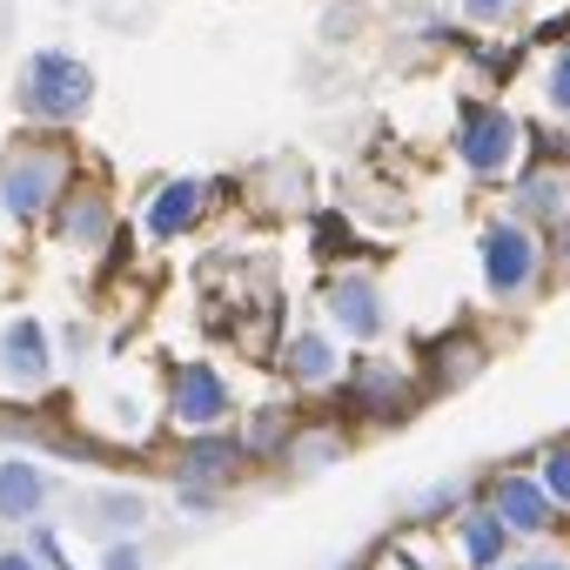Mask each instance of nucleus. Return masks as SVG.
I'll use <instances>...</instances> for the list:
<instances>
[{"mask_svg": "<svg viewBox=\"0 0 570 570\" xmlns=\"http://www.w3.org/2000/svg\"><path fill=\"white\" fill-rule=\"evenodd\" d=\"M0 35H8V0H0Z\"/></svg>", "mask_w": 570, "mask_h": 570, "instance_id": "obj_27", "label": "nucleus"}, {"mask_svg": "<svg viewBox=\"0 0 570 570\" xmlns=\"http://www.w3.org/2000/svg\"><path fill=\"white\" fill-rule=\"evenodd\" d=\"M168 416H175L188 436L222 430V416H228V383H222L208 363H181L175 383H168Z\"/></svg>", "mask_w": 570, "mask_h": 570, "instance_id": "obj_5", "label": "nucleus"}, {"mask_svg": "<svg viewBox=\"0 0 570 570\" xmlns=\"http://www.w3.org/2000/svg\"><path fill=\"white\" fill-rule=\"evenodd\" d=\"M476 370V343H450V350H436V383H456V376H470Z\"/></svg>", "mask_w": 570, "mask_h": 570, "instance_id": "obj_19", "label": "nucleus"}, {"mask_svg": "<svg viewBox=\"0 0 570 570\" xmlns=\"http://www.w3.org/2000/svg\"><path fill=\"white\" fill-rule=\"evenodd\" d=\"M510 570H570V563H557V557H523V563H510Z\"/></svg>", "mask_w": 570, "mask_h": 570, "instance_id": "obj_26", "label": "nucleus"}, {"mask_svg": "<svg viewBox=\"0 0 570 570\" xmlns=\"http://www.w3.org/2000/svg\"><path fill=\"white\" fill-rule=\"evenodd\" d=\"M68 188V155L61 141H21L8 161H0V202H8V215H48Z\"/></svg>", "mask_w": 570, "mask_h": 570, "instance_id": "obj_2", "label": "nucleus"}, {"mask_svg": "<svg viewBox=\"0 0 570 570\" xmlns=\"http://www.w3.org/2000/svg\"><path fill=\"white\" fill-rule=\"evenodd\" d=\"M517 208H523V215H543V222H563V215H570V181L550 175V168H543V175H523V181H517Z\"/></svg>", "mask_w": 570, "mask_h": 570, "instance_id": "obj_16", "label": "nucleus"}, {"mask_svg": "<svg viewBox=\"0 0 570 570\" xmlns=\"http://www.w3.org/2000/svg\"><path fill=\"white\" fill-rule=\"evenodd\" d=\"M282 370H289L296 383H330L336 376V343L316 336V330H296L289 343H282Z\"/></svg>", "mask_w": 570, "mask_h": 570, "instance_id": "obj_14", "label": "nucleus"}, {"mask_svg": "<svg viewBox=\"0 0 570 570\" xmlns=\"http://www.w3.org/2000/svg\"><path fill=\"white\" fill-rule=\"evenodd\" d=\"M88 101H95V75L75 55H61V48L28 55V68H21V115L28 121L61 128V121H81Z\"/></svg>", "mask_w": 570, "mask_h": 570, "instance_id": "obj_1", "label": "nucleus"}, {"mask_svg": "<svg viewBox=\"0 0 570 570\" xmlns=\"http://www.w3.org/2000/svg\"><path fill=\"white\" fill-rule=\"evenodd\" d=\"M75 523H81L88 537L121 543V537H135V530L148 523V503H141L135 490H81V497H75Z\"/></svg>", "mask_w": 570, "mask_h": 570, "instance_id": "obj_7", "label": "nucleus"}, {"mask_svg": "<svg viewBox=\"0 0 570 570\" xmlns=\"http://www.w3.org/2000/svg\"><path fill=\"white\" fill-rule=\"evenodd\" d=\"M101 570H141V550L121 537V543H108V557H101Z\"/></svg>", "mask_w": 570, "mask_h": 570, "instance_id": "obj_24", "label": "nucleus"}, {"mask_svg": "<svg viewBox=\"0 0 570 570\" xmlns=\"http://www.w3.org/2000/svg\"><path fill=\"white\" fill-rule=\"evenodd\" d=\"M543 476H537V490L550 497V510H563L570 517V443H557V450H543V463H537Z\"/></svg>", "mask_w": 570, "mask_h": 570, "instance_id": "obj_18", "label": "nucleus"}, {"mask_svg": "<svg viewBox=\"0 0 570 570\" xmlns=\"http://www.w3.org/2000/svg\"><path fill=\"white\" fill-rule=\"evenodd\" d=\"M356 396H363V410H376V416H396V410H403V396H410V383H403L390 363H363V376H356Z\"/></svg>", "mask_w": 570, "mask_h": 570, "instance_id": "obj_17", "label": "nucleus"}, {"mask_svg": "<svg viewBox=\"0 0 570 570\" xmlns=\"http://www.w3.org/2000/svg\"><path fill=\"white\" fill-rule=\"evenodd\" d=\"M456 155L470 175H510L523 155V121L510 108H463L456 121Z\"/></svg>", "mask_w": 570, "mask_h": 570, "instance_id": "obj_3", "label": "nucleus"}, {"mask_svg": "<svg viewBox=\"0 0 570 570\" xmlns=\"http://www.w3.org/2000/svg\"><path fill=\"white\" fill-rule=\"evenodd\" d=\"M550 108L557 115H570V48L557 55V68H550Z\"/></svg>", "mask_w": 570, "mask_h": 570, "instance_id": "obj_21", "label": "nucleus"}, {"mask_svg": "<svg viewBox=\"0 0 570 570\" xmlns=\"http://www.w3.org/2000/svg\"><path fill=\"white\" fill-rule=\"evenodd\" d=\"M0 570H41L35 550H0Z\"/></svg>", "mask_w": 570, "mask_h": 570, "instance_id": "obj_25", "label": "nucleus"}, {"mask_svg": "<svg viewBox=\"0 0 570 570\" xmlns=\"http://www.w3.org/2000/svg\"><path fill=\"white\" fill-rule=\"evenodd\" d=\"M48 376H55L48 330L28 323V316H14L8 330H0V383H8L14 396H35V390H48Z\"/></svg>", "mask_w": 570, "mask_h": 570, "instance_id": "obj_6", "label": "nucleus"}, {"mask_svg": "<svg viewBox=\"0 0 570 570\" xmlns=\"http://www.w3.org/2000/svg\"><path fill=\"white\" fill-rule=\"evenodd\" d=\"M202 208H208V188L202 181H161L155 188V202H148V235H161V242H175V235H188L195 222H202Z\"/></svg>", "mask_w": 570, "mask_h": 570, "instance_id": "obj_9", "label": "nucleus"}, {"mask_svg": "<svg viewBox=\"0 0 570 570\" xmlns=\"http://www.w3.org/2000/svg\"><path fill=\"white\" fill-rule=\"evenodd\" d=\"M537 268H543V248H537V235H530L523 222H497V228H483V282H490V296H497V303L530 296Z\"/></svg>", "mask_w": 570, "mask_h": 570, "instance_id": "obj_4", "label": "nucleus"}, {"mask_svg": "<svg viewBox=\"0 0 570 570\" xmlns=\"http://www.w3.org/2000/svg\"><path fill=\"white\" fill-rule=\"evenodd\" d=\"M456 8H463L470 21H510V14H517V0H456Z\"/></svg>", "mask_w": 570, "mask_h": 570, "instance_id": "obj_22", "label": "nucleus"}, {"mask_svg": "<svg viewBox=\"0 0 570 570\" xmlns=\"http://www.w3.org/2000/svg\"><path fill=\"white\" fill-rule=\"evenodd\" d=\"M41 503H48V470L41 463H28V456L0 463V517L28 523V517H41Z\"/></svg>", "mask_w": 570, "mask_h": 570, "instance_id": "obj_11", "label": "nucleus"}, {"mask_svg": "<svg viewBox=\"0 0 570 570\" xmlns=\"http://www.w3.org/2000/svg\"><path fill=\"white\" fill-rule=\"evenodd\" d=\"M242 470V450L222 443V436H195L188 456H181V483H228Z\"/></svg>", "mask_w": 570, "mask_h": 570, "instance_id": "obj_15", "label": "nucleus"}, {"mask_svg": "<svg viewBox=\"0 0 570 570\" xmlns=\"http://www.w3.org/2000/svg\"><path fill=\"white\" fill-rule=\"evenodd\" d=\"M456 543H463V563H470V570H497L503 550H510V530H503L490 510H470V517L456 523Z\"/></svg>", "mask_w": 570, "mask_h": 570, "instance_id": "obj_13", "label": "nucleus"}, {"mask_svg": "<svg viewBox=\"0 0 570 570\" xmlns=\"http://www.w3.org/2000/svg\"><path fill=\"white\" fill-rule=\"evenodd\" d=\"M61 235L68 242H81V248H101L108 242V228H115V215H108V202L95 195V188H61Z\"/></svg>", "mask_w": 570, "mask_h": 570, "instance_id": "obj_12", "label": "nucleus"}, {"mask_svg": "<svg viewBox=\"0 0 570 570\" xmlns=\"http://www.w3.org/2000/svg\"><path fill=\"white\" fill-rule=\"evenodd\" d=\"M330 323H336L350 343L383 336V296H376V282H370V275H343L336 289H330Z\"/></svg>", "mask_w": 570, "mask_h": 570, "instance_id": "obj_8", "label": "nucleus"}, {"mask_svg": "<svg viewBox=\"0 0 570 570\" xmlns=\"http://www.w3.org/2000/svg\"><path fill=\"white\" fill-rule=\"evenodd\" d=\"M336 450H343L336 436H303V443H289V456H296V463H330Z\"/></svg>", "mask_w": 570, "mask_h": 570, "instance_id": "obj_20", "label": "nucleus"}, {"mask_svg": "<svg viewBox=\"0 0 570 570\" xmlns=\"http://www.w3.org/2000/svg\"><path fill=\"white\" fill-rule=\"evenodd\" d=\"M456 497H463L456 483H436V490H423V497H410V510L423 517V510H443V503H456Z\"/></svg>", "mask_w": 570, "mask_h": 570, "instance_id": "obj_23", "label": "nucleus"}, {"mask_svg": "<svg viewBox=\"0 0 570 570\" xmlns=\"http://www.w3.org/2000/svg\"><path fill=\"white\" fill-rule=\"evenodd\" d=\"M503 530H517V537H543L550 523H557V510H550V497L530 483V476H503L497 483V510H490Z\"/></svg>", "mask_w": 570, "mask_h": 570, "instance_id": "obj_10", "label": "nucleus"}]
</instances>
